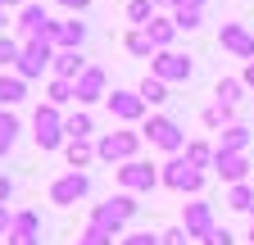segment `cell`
Segmentation results:
<instances>
[{
  "label": "cell",
  "instance_id": "6da1fadb",
  "mask_svg": "<svg viewBox=\"0 0 254 245\" xmlns=\"http://www.w3.org/2000/svg\"><path fill=\"white\" fill-rule=\"evenodd\" d=\"M159 182H164L168 191H182V195L190 191V195H195V191L204 186V173H200L195 164H190L186 155H173V159L164 164V173H159Z\"/></svg>",
  "mask_w": 254,
  "mask_h": 245
},
{
  "label": "cell",
  "instance_id": "7a4b0ae2",
  "mask_svg": "<svg viewBox=\"0 0 254 245\" xmlns=\"http://www.w3.org/2000/svg\"><path fill=\"white\" fill-rule=\"evenodd\" d=\"M136 145H141V132H109L100 145H95V159H105V164H132Z\"/></svg>",
  "mask_w": 254,
  "mask_h": 245
},
{
  "label": "cell",
  "instance_id": "3957f363",
  "mask_svg": "<svg viewBox=\"0 0 254 245\" xmlns=\"http://www.w3.org/2000/svg\"><path fill=\"white\" fill-rule=\"evenodd\" d=\"M46 68H55V46L50 41H23V55H18V77H41Z\"/></svg>",
  "mask_w": 254,
  "mask_h": 245
},
{
  "label": "cell",
  "instance_id": "277c9868",
  "mask_svg": "<svg viewBox=\"0 0 254 245\" xmlns=\"http://www.w3.org/2000/svg\"><path fill=\"white\" fill-rule=\"evenodd\" d=\"M145 136L159 145V150H168V155H182V145H186V136H182V127L173 118H164V114H154L150 122H145Z\"/></svg>",
  "mask_w": 254,
  "mask_h": 245
},
{
  "label": "cell",
  "instance_id": "5b68a950",
  "mask_svg": "<svg viewBox=\"0 0 254 245\" xmlns=\"http://www.w3.org/2000/svg\"><path fill=\"white\" fill-rule=\"evenodd\" d=\"M32 122H37V145H41V150H59V145H64V118H59L55 105H41Z\"/></svg>",
  "mask_w": 254,
  "mask_h": 245
},
{
  "label": "cell",
  "instance_id": "8992f818",
  "mask_svg": "<svg viewBox=\"0 0 254 245\" xmlns=\"http://www.w3.org/2000/svg\"><path fill=\"white\" fill-rule=\"evenodd\" d=\"M190 73H195V64H190L186 55H177V50H159L154 55V77L159 82H186Z\"/></svg>",
  "mask_w": 254,
  "mask_h": 245
},
{
  "label": "cell",
  "instance_id": "52a82bcc",
  "mask_svg": "<svg viewBox=\"0 0 254 245\" xmlns=\"http://www.w3.org/2000/svg\"><path fill=\"white\" fill-rule=\"evenodd\" d=\"M118 182H123V191H127V195H132V191H154V186H159V173H154V164L132 159V164H123V168H118Z\"/></svg>",
  "mask_w": 254,
  "mask_h": 245
},
{
  "label": "cell",
  "instance_id": "ba28073f",
  "mask_svg": "<svg viewBox=\"0 0 254 245\" xmlns=\"http://www.w3.org/2000/svg\"><path fill=\"white\" fill-rule=\"evenodd\" d=\"M86 191H91V177H86V173H64L55 186H50V200H55V204H77Z\"/></svg>",
  "mask_w": 254,
  "mask_h": 245
},
{
  "label": "cell",
  "instance_id": "9c48e42d",
  "mask_svg": "<svg viewBox=\"0 0 254 245\" xmlns=\"http://www.w3.org/2000/svg\"><path fill=\"white\" fill-rule=\"evenodd\" d=\"M182 227H186V236H190V241H204V236L213 232V209H209L204 200L186 204V213H182Z\"/></svg>",
  "mask_w": 254,
  "mask_h": 245
},
{
  "label": "cell",
  "instance_id": "30bf717a",
  "mask_svg": "<svg viewBox=\"0 0 254 245\" xmlns=\"http://www.w3.org/2000/svg\"><path fill=\"white\" fill-rule=\"evenodd\" d=\"M18 32H23L27 41H46V32H50V14H46L41 5H23V9H18Z\"/></svg>",
  "mask_w": 254,
  "mask_h": 245
},
{
  "label": "cell",
  "instance_id": "8fae6325",
  "mask_svg": "<svg viewBox=\"0 0 254 245\" xmlns=\"http://www.w3.org/2000/svg\"><path fill=\"white\" fill-rule=\"evenodd\" d=\"M46 41L59 46V50H77V46L86 41V23H77V18H68V23H50Z\"/></svg>",
  "mask_w": 254,
  "mask_h": 245
},
{
  "label": "cell",
  "instance_id": "7c38bea8",
  "mask_svg": "<svg viewBox=\"0 0 254 245\" xmlns=\"http://www.w3.org/2000/svg\"><path fill=\"white\" fill-rule=\"evenodd\" d=\"M105 100H109V114L123 118V122H136L145 114V100L136 96V91H114V96H105Z\"/></svg>",
  "mask_w": 254,
  "mask_h": 245
},
{
  "label": "cell",
  "instance_id": "4fadbf2b",
  "mask_svg": "<svg viewBox=\"0 0 254 245\" xmlns=\"http://www.w3.org/2000/svg\"><path fill=\"white\" fill-rule=\"evenodd\" d=\"M37 227H41V218L37 213H14V227H9V236H5V245H41V236H37Z\"/></svg>",
  "mask_w": 254,
  "mask_h": 245
},
{
  "label": "cell",
  "instance_id": "5bb4252c",
  "mask_svg": "<svg viewBox=\"0 0 254 245\" xmlns=\"http://www.w3.org/2000/svg\"><path fill=\"white\" fill-rule=\"evenodd\" d=\"M218 41H222V50H232V55H241V59H254V37L245 32L241 23H222Z\"/></svg>",
  "mask_w": 254,
  "mask_h": 245
},
{
  "label": "cell",
  "instance_id": "9a60e30c",
  "mask_svg": "<svg viewBox=\"0 0 254 245\" xmlns=\"http://www.w3.org/2000/svg\"><path fill=\"white\" fill-rule=\"evenodd\" d=\"M213 168H218V177H222V182L241 186V182H245V173H250V159H245V155H227V150H218Z\"/></svg>",
  "mask_w": 254,
  "mask_h": 245
},
{
  "label": "cell",
  "instance_id": "2e32d148",
  "mask_svg": "<svg viewBox=\"0 0 254 245\" xmlns=\"http://www.w3.org/2000/svg\"><path fill=\"white\" fill-rule=\"evenodd\" d=\"M73 91H77V100H82V105L100 100V96H105V68H95V64H91V68L73 82Z\"/></svg>",
  "mask_w": 254,
  "mask_h": 245
},
{
  "label": "cell",
  "instance_id": "e0dca14e",
  "mask_svg": "<svg viewBox=\"0 0 254 245\" xmlns=\"http://www.w3.org/2000/svg\"><path fill=\"white\" fill-rule=\"evenodd\" d=\"M82 73H86V59H82L77 50H59V55H55V77H59V82H77Z\"/></svg>",
  "mask_w": 254,
  "mask_h": 245
},
{
  "label": "cell",
  "instance_id": "ac0fdd59",
  "mask_svg": "<svg viewBox=\"0 0 254 245\" xmlns=\"http://www.w3.org/2000/svg\"><path fill=\"white\" fill-rule=\"evenodd\" d=\"M141 32L150 37V46H154V50H168V41L177 37V23H173V18H154L150 27H141Z\"/></svg>",
  "mask_w": 254,
  "mask_h": 245
},
{
  "label": "cell",
  "instance_id": "d6986e66",
  "mask_svg": "<svg viewBox=\"0 0 254 245\" xmlns=\"http://www.w3.org/2000/svg\"><path fill=\"white\" fill-rule=\"evenodd\" d=\"M245 145H250V127H241V122L222 127V141H218V150H227V155H245Z\"/></svg>",
  "mask_w": 254,
  "mask_h": 245
},
{
  "label": "cell",
  "instance_id": "ffe728a7",
  "mask_svg": "<svg viewBox=\"0 0 254 245\" xmlns=\"http://www.w3.org/2000/svg\"><path fill=\"white\" fill-rule=\"evenodd\" d=\"M91 227H100V232H109V236H118L123 232V218L114 213V204L105 200V204H95V213H91Z\"/></svg>",
  "mask_w": 254,
  "mask_h": 245
},
{
  "label": "cell",
  "instance_id": "44dd1931",
  "mask_svg": "<svg viewBox=\"0 0 254 245\" xmlns=\"http://www.w3.org/2000/svg\"><path fill=\"white\" fill-rule=\"evenodd\" d=\"M64 155H68V168L77 173V168H86L95 159V145L91 141H68V145H64Z\"/></svg>",
  "mask_w": 254,
  "mask_h": 245
},
{
  "label": "cell",
  "instance_id": "7402d4cb",
  "mask_svg": "<svg viewBox=\"0 0 254 245\" xmlns=\"http://www.w3.org/2000/svg\"><path fill=\"white\" fill-rule=\"evenodd\" d=\"M136 96H141L145 105H164V100H168V82H159V77H145V82L136 86Z\"/></svg>",
  "mask_w": 254,
  "mask_h": 245
},
{
  "label": "cell",
  "instance_id": "603a6c76",
  "mask_svg": "<svg viewBox=\"0 0 254 245\" xmlns=\"http://www.w3.org/2000/svg\"><path fill=\"white\" fill-rule=\"evenodd\" d=\"M27 96V82L14 73V77H0V105H18Z\"/></svg>",
  "mask_w": 254,
  "mask_h": 245
},
{
  "label": "cell",
  "instance_id": "cb8c5ba5",
  "mask_svg": "<svg viewBox=\"0 0 254 245\" xmlns=\"http://www.w3.org/2000/svg\"><path fill=\"white\" fill-rule=\"evenodd\" d=\"M95 132V122H91V114H73L68 122H64V136H68V141H86Z\"/></svg>",
  "mask_w": 254,
  "mask_h": 245
},
{
  "label": "cell",
  "instance_id": "d4e9b609",
  "mask_svg": "<svg viewBox=\"0 0 254 245\" xmlns=\"http://www.w3.org/2000/svg\"><path fill=\"white\" fill-rule=\"evenodd\" d=\"M68 100H77L73 82H59V77H55V82L46 86V105H55V109H59V105H68Z\"/></svg>",
  "mask_w": 254,
  "mask_h": 245
},
{
  "label": "cell",
  "instance_id": "484cf974",
  "mask_svg": "<svg viewBox=\"0 0 254 245\" xmlns=\"http://www.w3.org/2000/svg\"><path fill=\"white\" fill-rule=\"evenodd\" d=\"M127 18L136 27H150L154 23V0H132V5H127Z\"/></svg>",
  "mask_w": 254,
  "mask_h": 245
},
{
  "label": "cell",
  "instance_id": "4316f807",
  "mask_svg": "<svg viewBox=\"0 0 254 245\" xmlns=\"http://www.w3.org/2000/svg\"><path fill=\"white\" fill-rule=\"evenodd\" d=\"M14 136H18V118L14 114H0V155H9Z\"/></svg>",
  "mask_w": 254,
  "mask_h": 245
},
{
  "label": "cell",
  "instance_id": "83f0119b",
  "mask_svg": "<svg viewBox=\"0 0 254 245\" xmlns=\"http://www.w3.org/2000/svg\"><path fill=\"white\" fill-rule=\"evenodd\" d=\"M186 159L195 164V168H204V164H213V159H218V150H209L204 141H190V145H186Z\"/></svg>",
  "mask_w": 254,
  "mask_h": 245
},
{
  "label": "cell",
  "instance_id": "f1b7e54d",
  "mask_svg": "<svg viewBox=\"0 0 254 245\" xmlns=\"http://www.w3.org/2000/svg\"><path fill=\"white\" fill-rule=\"evenodd\" d=\"M241 86H245V82L222 77V82H218V105H236V100H241Z\"/></svg>",
  "mask_w": 254,
  "mask_h": 245
},
{
  "label": "cell",
  "instance_id": "f546056e",
  "mask_svg": "<svg viewBox=\"0 0 254 245\" xmlns=\"http://www.w3.org/2000/svg\"><path fill=\"white\" fill-rule=\"evenodd\" d=\"M227 204L232 209H241V213H250L254 209V191L245 186V182H241V186H232V195H227Z\"/></svg>",
  "mask_w": 254,
  "mask_h": 245
},
{
  "label": "cell",
  "instance_id": "4dcf8cb0",
  "mask_svg": "<svg viewBox=\"0 0 254 245\" xmlns=\"http://www.w3.org/2000/svg\"><path fill=\"white\" fill-rule=\"evenodd\" d=\"M173 23H177V32H195L204 18H200V9H177V14H173Z\"/></svg>",
  "mask_w": 254,
  "mask_h": 245
},
{
  "label": "cell",
  "instance_id": "1f68e13d",
  "mask_svg": "<svg viewBox=\"0 0 254 245\" xmlns=\"http://www.w3.org/2000/svg\"><path fill=\"white\" fill-rule=\"evenodd\" d=\"M222 122L232 127V105H213V109H204V127H222Z\"/></svg>",
  "mask_w": 254,
  "mask_h": 245
},
{
  "label": "cell",
  "instance_id": "d6a6232c",
  "mask_svg": "<svg viewBox=\"0 0 254 245\" xmlns=\"http://www.w3.org/2000/svg\"><path fill=\"white\" fill-rule=\"evenodd\" d=\"M127 50L141 55V59H145V55H154V46H150V37L141 32V27H136V32H127Z\"/></svg>",
  "mask_w": 254,
  "mask_h": 245
},
{
  "label": "cell",
  "instance_id": "836d02e7",
  "mask_svg": "<svg viewBox=\"0 0 254 245\" xmlns=\"http://www.w3.org/2000/svg\"><path fill=\"white\" fill-rule=\"evenodd\" d=\"M18 55H23V46H18V41H9V37H0V64H5V68L14 64V68H18Z\"/></svg>",
  "mask_w": 254,
  "mask_h": 245
},
{
  "label": "cell",
  "instance_id": "e575fe53",
  "mask_svg": "<svg viewBox=\"0 0 254 245\" xmlns=\"http://www.w3.org/2000/svg\"><path fill=\"white\" fill-rule=\"evenodd\" d=\"M204 245H236V236H232L227 227H213V232L204 236Z\"/></svg>",
  "mask_w": 254,
  "mask_h": 245
},
{
  "label": "cell",
  "instance_id": "d590c367",
  "mask_svg": "<svg viewBox=\"0 0 254 245\" xmlns=\"http://www.w3.org/2000/svg\"><path fill=\"white\" fill-rule=\"evenodd\" d=\"M109 241H114L109 232H100V227H86V236H82L77 245H109Z\"/></svg>",
  "mask_w": 254,
  "mask_h": 245
},
{
  "label": "cell",
  "instance_id": "8d00e7d4",
  "mask_svg": "<svg viewBox=\"0 0 254 245\" xmlns=\"http://www.w3.org/2000/svg\"><path fill=\"white\" fill-rule=\"evenodd\" d=\"M123 245H164V236H150V232H132V236H123Z\"/></svg>",
  "mask_w": 254,
  "mask_h": 245
},
{
  "label": "cell",
  "instance_id": "74e56055",
  "mask_svg": "<svg viewBox=\"0 0 254 245\" xmlns=\"http://www.w3.org/2000/svg\"><path fill=\"white\" fill-rule=\"evenodd\" d=\"M164 245H190L186 227H168V232H164Z\"/></svg>",
  "mask_w": 254,
  "mask_h": 245
},
{
  "label": "cell",
  "instance_id": "f35d334b",
  "mask_svg": "<svg viewBox=\"0 0 254 245\" xmlns=\"http://www.w3.org/2000/svg\"><path fill=\"white\" fill-rule=\"evenodd\" d=\"M9 227H14V213H9L5 204H0V232H5V236H9Z\"/></svg>",
  "mask_w": 254,
  "mask_h": 245
},
{
  "label": "cell",
  "instance_id": "ab89813d",
  "mask_svg": "<svg viewBox=\"0 0 254 245\" xmlns=\"http://www.w3.org/2000/svg\"><path fill=\"white\" fill-rule=\"evenodd\" d=\"M9 191H14V182H9L5 173H0V204H5V200H9Z\"/></svg>",
  "mask_w": 254,
  "mask_h": 245
},
{
  "label": "cell",
  "instance_id": "60d3db41",
  "mask_svg": "<svg viewBox=\"0 0 254 245\" xmlns=\"http://www.w3.org/2000/svg\"><path fill=\"white\" fill-rule=\"evenodd\" d=\"M59 5H64V9H73V14H82V9L91 5V0H59Z\"/></svg>",
  "mask_w": 254,
  "mask_h": 245
},
{
  "label": "cell",
  "instance_id": "b9f144b4",
  "mask_svg": "<svg viewBox=\"0 0 254 245\" xmlns=\"http://www.w3.org/2000/svg\"><path fill=\"white\" fill-rule=\"evenodd\" d=\"M245 86H254V59H250V64H245V77H241Z\"/></svg>",
  "mask_w": 254,
  "mask_h": 245
},
{
  "label": "cell",
  "instance_id": "7bdbcfd3",
  "mask_svg": "<svg viewBox=\"0 0 254 245\" xmlns=\"http://www.w3.org/2000/svg\"><path fill=\"white\" fill-rule=\"evenodd\" d=\"M154 5H177V9H186V0H154Z\"/></svg>",
  "mask_w": 254,
  "mask_h": 245
},
{
  "label": "cell",
  "instance_id": "ee69618b",
  "mask_svg": "<svg viewBox=\"0 0 254 245\" xmlns=\"http://www.w3.org/2000/svg\"><path fill=\"white\" fill-rule=\"evenodd\" d=\"M5 23H9V18H5V0H0V27H5Z\"/></svg>",
  "mask_w": 254,
  "mask_h": 245
},
{
  "label": "cell",
  "instance_id": "f6af8a7d",
  "mask_svg": "<svg viewBox=\"0 0 254 245\" xmlns=\"http://www.w3.org/2000/svg\"><path fill=\"white\" fill-rule=\"evenodd\" d=\"M9 5H32V0H5V9H9Z\"/></svg>",
  "mask_w": 254,
  "mask_h": 245
},
{
  "label": "cell",
  "instance_id": "bcb514c9",
  "mask_svg": "<svg viewBox=\"0 0 254 245\" xmlns=\"http://www.w3.org/2000/svg\"><path fill=\"white\" fill-rule=\"evenodd\" d=\"M0 245H5V241H0Z\"/></svg>",
  "mask_w": 254,
  "mask_h": 245
},
{
  "label": "cell",
  "instance_id": "7dc6e473",
  "mask_svg": "<svg viewBox=\"0 0 254 245\" xmlns=\"http://www.w3.org/2000/svg\"><path fill=\"white\" fill-rule=\"evenodd\" d=\"M250 213H254V209H250Z\"/></svg>",
  "mask_w": 254,
  "mask_h": 245
}]
</instances>
